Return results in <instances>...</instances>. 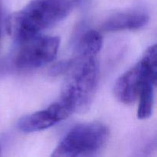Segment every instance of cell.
I'll return each mask as SVG.
<instances>
[{"label": "cell", "instance_id": "6da1fadb", "mask_svg": "<svg viewBox=\"0 0 157 157\" xmlns=\"http://www.w3.org/2000/svg\"><path fill=\"white\" fill-rule=\"evenodd\" d=\"M78 2L79 0H32L22 9L8 16L6 31L15 41L25 42L62 21Z\"/></svg>", "mask_w": 157, "mask_h": 157}, {"label": "cell", "instance_id": "7a4b0ae2", "mask_svg": "<svg viewBox=\"0 0 157 157\" xmlns=\"http://www.w3.org/2000/svg\"><path fill=\"white\" fill-rule=\"evenodd\" d=\"M61 98L73 113H84L90 107L99 81L97 56L78 53L71 61Z\"/></svg>", "mask_w": 157, "mask_h": 157}, {"label": "cell", "instance_id": "3957f363", "mask_svg": "<svg viewBox=\"0 0 157 157\" xmlns=\"http://www.w3.org/2000/svg\"><path fill=\"white\" fill-rule=\"evenodd\" d=\"M109 137L107 126L99 122L84 123L71 129L52 153V156H96Z\"/></svg>", "mask_w": 157, "mask_h": 157}, {"label": "cell", "instance_id": "277c9868", "mask_svg": "<svg viewBox=\"0 0 157 157\" xmlns=\"http://www.w3.org/2000/svg\"><path fill=\"white\" fill-rule=\"evenodd\" d=\"M15 58V64L22 69H33L52 62L60 46V38L38 35L21 43Z\"/></svg>", "mask_w": 157, "mask_h": 157}, {"label": "cell", "instance_id": "5b68a950", "mask_svg": "<svg viewBox=\"0 0 157 157\" xmlns=\"http://www.w3.org/2000/svg\"><path fill=\"white\" fill-rule=\"evenodd\" d=\"M157 75L152 73L140 61L123 74L114 85V94L120 102L132 104L138 100L141 88L147 80L156 84Z\"/></svg>", "mask_w": 157, "mask_h": 157}, {"label": "cell", "instance_id": "8992f818", "mask_svg": "<svg viewBox=\"0 0 157 157\" xmlns=\"http://www.w3.org/2000/svg\"><path fill=\"white\" fill-rule=\"evenodd\" d=\"M71 113L70 109L59 101L44 110L21 117L18 121V128L24 133L41 131L67 119Z\"/></svg>", "mask_w": 157, "mask_h": 157}, {"label": "cell", "instance_id": "52a82bcc", "mask_svg": "<svg viewBox=\"0 0 157 157\" xmlns=\"http://www.w3.org/2000/svg\"><path fill=\"white\" fill-rule=\"evenodd\" d=\"M149 21V15L142 11L119 12L109 17L104 22L102 29L106 32L137 30L144 27Z\"/></svg>", "mask_w": 157, "mask_h": 157}, {"label": "cell", "instance_id": "ba28073f", "mask_svg": "<svg viewBox=\"0 0 157 157\" xmlns=\"http://www.w3.org/2000/svg\"><path fill=\"white\" fill-rule=\"evenodd\" d=\"M156 85V83L150 80H147L143 85L138 98L139 106L137 117L139 119L146 120L151 117L154 104V90Z\"/></svg>", "mask_w": 157, "mask_h": 157}, {"label": "cell", "instance_id": "9c48e42d", "mask_svg": "<svg viewBox=\"0 0 157 157\" xmlns=\"http://www.w3.org/2000/svg\"><path fill=\"white\" fill-rule=\"evenodd\" d=\"M103 44L101 34L95 30L87 31L84 34L78 48V53L97 56Z\"/></svg>", "mask_w": 157, "mask_h": 157}, {"label": "cell", "instance_id": "30bf717a", "mask_svg": "<svg viewBox=\"0 0 157 157\" xmlns=\"http://www.w3.org/2000/svg\"><path fill=\"white\" fill-rule=\"evenodd\" d=\"M2 2L3 0H0V37L2 33Z\"/></svg>", "mask_w": 157, "mask_h": 157}]
</instances>
